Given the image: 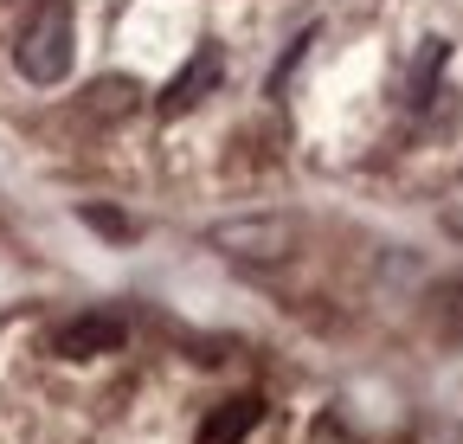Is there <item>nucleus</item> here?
Here are the masks:
<instances>
[{
	"label": "nucleus",
	"mask_w": 463,
	"mask_h": 444,
	"mask_svg": "<svg viewBox=\"0 0 463 444\" xmlns=\"http://www.w3.org/2000/svg\"><path fill=\"white\" fill-rule=\"evenodd\" d=\"M71 7L65 0H52V7H39V20L20 33L14 45V65L26 84H65L71 78V59H78V45H71Z\"/></svg>",
	"instance_id": "1"
},
{
	"label": "nucleus",
	"mask_w": 463,
	"mask_h": 444,
	"mask_svg": "<svg viewBox=\"0 0 463 444\" xmlns=\"http://www.w3.org/2000/svg\"><path fill=\"white\" fill-rule=\"evenodd\" d=\"M219 78H225V52H219V45H200L194 59L174 71V84L161 90V117H187V109H200Z\"/></svg>",
	"instance_id": "2"
},
{
	"label": "nucleus",
	"mask_w": 463,
	"mask_h": 444,
	"mask_svg": "<svg viewBox=\"0 0 463 444\" xmlns=\"http://www.w3.org/2000/svg\"><path fill=\"white\" fill-rule=\"evenodd\" d=\"M123 342H129V328L116 322V316H71L52 335V354L58 361H97V354H116Z\"/></svg>",
	"instance_id": "3"
},
{
	"label": "nucleus",
	"mask_w": 463,
	"mask_h": 444,
	"mask_svg": "<svg viewBox=\"0 0 463 444\" xmlns=\"http://www.w3.org/2000/svg\"><path fill=\"white\" fill-rule=\"evenodd\" d=\"M258 419H264V406H258V400H232V406H219V412L200 425V444H239Z\"/></svg>",
	"instance_id": "4"
},
{
	"label": "nucleus",
	"mask_w": 463,
	"mask_h": 444,
	"mask_svg": "<svg viewBox=\"0 0 463 444\" xmlns=\"http://www.w3.org/2000/svg\"><path fill=\"white\" fill-rule=\"evenodd\" d=\"M444 59H450V45L444 39H425V59L412 65V103H431V84H438Z\"/></svg>",
	"instance_id": "5"
},
{
	"label": "nucleus",
	"mask_w": 463,
	"mask_h": 444,
	"mask_svg": "<svg viewBox=\"0 0 463 444\" xmlns=\"http://www.w3.org/2000/svg\"><path fill=\"white\" fill-rule=\"evenodd\" d=\"M84 226H97V232H116V239H129V232H136L129 219H116V213H97V206H84Z\"/></svg>",
	"instance_id": "6"
}]
</instances>
